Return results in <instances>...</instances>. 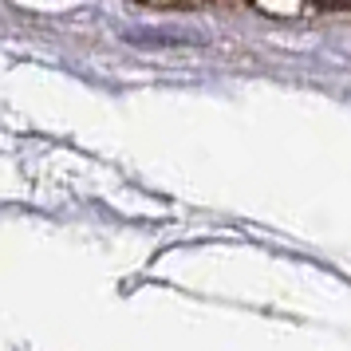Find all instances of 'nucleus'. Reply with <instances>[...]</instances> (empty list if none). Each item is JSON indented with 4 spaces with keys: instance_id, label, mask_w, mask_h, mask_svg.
<instances>
[{
    "instance_id": "1",
    "label": "nucleus",
    "mask_w": 351,
    "mask_h": 351,
    "mask_svg": "<svg viewBox=\"0 0 351 351\" xmlns=\"http://www.w3.org/2000/svg\"><path fill=\"white\" fill-rule=\"evenodd\" d=\"M316 4H324V8H335V4H343V0H316Z\"/></svg>"
}]
</instances>
